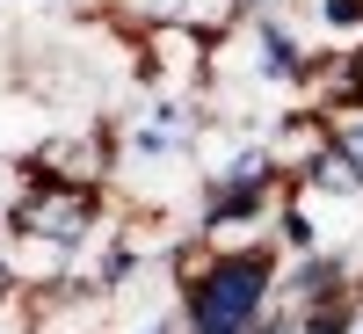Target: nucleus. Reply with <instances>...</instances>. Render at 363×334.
I'll return each instance as SVG.
<instances>
[{"instance_id":"obj_4","label":"nucleus","mask_w":363,"mask_h":334,"mask_svg":"<svg viewBox=\"0 0 363 334\" xmlns=\"http://www.w3.org/2000/svg\"><path fill=\"white\" fill-rule=\"evenodd\" d=\"M182 8L189 0H109V15L131 29V37H145V29H160V22H182Z\"/></svg>"},{"instance_id":"obj_8","label":"nucleus","mask_w":363,"mask_h":334,"mask_svg":"<svg viewBox=\"0 0 363 334\" xmlns=\"http://www.w3.org/2000/svg\"><path fill=\"white\" fill-rule=\"evenodd\" d=\"M356 58H363V44H356Z\"/></svg>"},{"instance_id":"obj_3","label":"nucleus","mask_w":363,"mask_h":334,"mask_svg":"<svg viewBox=\"0 0 363 334\" xmlns=\"http://www.w3.org/2000/svg\"><path fill=\"white\" fill-rule=\"evenodd\" d=\"M138 73H145V87L153 95H211V44L203 29H189V22H160V29H145L138 37Z\"/></svg>"},{"instance_id":"obj_7","label":"nucleus","mask_w":363,"mask_h":334,"mask_svg":"<svg viewBox=\"0 0 363 334\" xmlns=\"http://www.w3.org/2000/svg\"><path fill=\"white\" fill-rule=\"evenodd\" d=\"M131 334H182V320H174V313H153V320H138Z\"/></svg>"},{"instance_id":"obj_2","label":"nucleus","mask_w":363,"mask_h":334,"mask_svg":"<svg viewBox=\"0 0 363 334\" xmlns=\"http://www.w3.org/2000/svg\"><path fill=\"white\" fill-rule=\"evenodd\" d=\"M109 182H66V174H44V167H22V196L8 204V233H29V240H51L87 262V247H102L116 233L109 226Z\"/></svg>"},{"instance_id":"obj_5","label":"nucleus","mask_w":363,"mask_h":334,"mask_svg":"<svg viewBox=\"0 0 363 334\" xmlns=\"http://www.w3.org/2000/svg\"><path fill=\"white\" fill-rule=\"evenodd\" d=\"M327 131H335L342 160H349V167H356V182H363V109H335V116H327Z\"/></svg>"},{"instance_id":"obj_6","label":"nucleus","mask_w":363,"mask_h":334,"mask_svg":"<svg viewBox=\"0 0 363 334\" xmlns=\"http://www.w3.org/2000/svg\"><path fill=\"white\" fill-rule=\"evenodd\" d=\"M0 334H37V298H8V306H0Z\"/></svg>"},{"instance_id":"obj_1","label":"nucleus","mask_w":363,"mask_h":334,"mask_svg":"<svg viewBox=\"0 0 363 334\" xmlns=\"http://www.w3.org/2000/svg\"><path fill=\"white\" fill-rule=\"evenodd\" d=\"M277 306H284V247L277 240H233V247L182 240V262H174L182 334H255Z\"/></svg>"}]
</instances>
